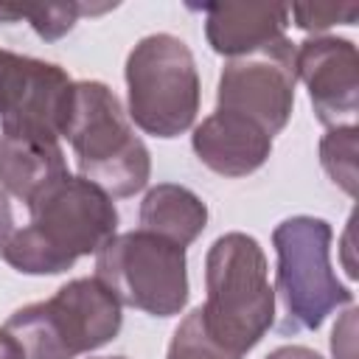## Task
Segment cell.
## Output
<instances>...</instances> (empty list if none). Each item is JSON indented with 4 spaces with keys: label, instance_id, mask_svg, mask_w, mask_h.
Returning <instances> with one entry per match:
<instances>
[{
    "label": "cell",
    "instance_id": "18",
    "mask_svg": "<svg viewBox=\"0 0 359 359\" xmlns=\"http://www.w3.org/2000/svg\"><path fill=\"white\" fill-rule=\"evenodd\" d=\"M294 25L303 31H325L331 25H348L359 17L356 3H294L289 6Z\"/></svg>",
    "mask_w": 359,
    "mask_h": 359
},
{
    "label": "cell",
    "instance_id": "2",
    "mask_svg": "<svg viewBox=\"0 0 359 359\" xmlns=\"http://www.w3.org/2000/svg\"><path fill=\"white\" fill-rule=\"evenodd\" d=\"M205 286L208 300L199 311L208 334L244 356L275 323V289L261 244L247 233L219 236L205 258Z\"/></svg>",
    "mask_w": 359,
    "mask_h": 359
},
{
    "label": "cell",
    "instance_id": "5",
    "mask_svg": "<svg viewBox=\"0 0 359 359\" xmlns=\"http://www.w3.org/2000/svg\"><path fill=\"white\" fill-rule=\"evenodd\" d=\"M272 244L278 252V286L283 303L280 331H314L339 306L353 303V292L342 286L331 269V224L314 216L283 219Z\"/></svg>",
    "mask_w": 359,
    "mask_h": 359
},
{
    "label": "cell",
    "instance_id": "16",
    "mask_svg": "<svg viewBox=\"0 0 359 359\" xmlns=\"http://www.w3.org/2000/svg\"><path fill=\"white\" fill-rule=\"evenodd\" d=\"M320 160L328 177L356 196V126H337L320 140Z\"/></svg>",
    "mask_w": 359,
    "mask_h": 359
},
{
    "label": "cell",
    "instance_id": "19",
    "mask_svg": "<svg viewBox=\"0 0 359 359\" xmlns=\"http://www.w3.org/2000/svg\"><path fill=\"white\" fill-rule=\"evenodd\" d=\"M331 351L337 359H356V309L351 306L345 317L334 325L331 334Z\"/></svg>",
    "mask_w": 359,
    "mask_h": 359
},
{
    "label": "cell",
    "instance_id": "22",
    "mask_svg": "<svg viewBox=\"0 0 359 359\" xmlns=\"http://www.w3.org/2000/svg\"><path fill=\"white\" fill-rule=\"evenodd\" d=\"M14 233V219H11V205L8 196L0 191V247L8 241V236Z\"/></svg>",
    "mask_w": 359,
    "mask_h": 359
},
{
    "label": "cell",
    "instance_id": "11",
    "mask_svg": "<svg viewBox=\"0 0 359 359\" xmlns=\"http://www.w3.org/2000/svg\"><path fill=\"white\" fill-rule=\"evenodd\" d=\"M196 157L222 177H247L272 151V137L252 121L233 112H210L191 137Z\"/></svg>",
    "mask_w": 359,
    "mask_h": 359
},
{
    "label": "cell",
    "instance_id": "23",
    "mask_svg": "<svg viewBox=\"0 0 359 359\" xmlns=\"http://www.w3.org/2000/svg\"><path fill=\"white\" fill-rule=\"evenodd\" d=\"M6 59H8V50H0V76H3V67H6Z\"/></svg>",
    "mask_w": 359,
    "mask_h": 359
},
{
    "label": "cell",
    "instance_id": "4",
    "mask_svg": "<svg viewBox=\"0 0 359 359\" xmlns=\"http://www.w3.org/2000/svg\"><path fill=\"white\" fill-rule=\"evenodd\" d=\"M28 359H76L121 328V303L98 278H76L53 297L17 309L3 325Z\"/></svg>",
    "mask_w": 359,
    "mask_h": 359
},
{
    "label": "cell",
    "instance_id": "14",
    "mask_svg": "<svg viewBox=\"0 0 359 359\" xmlns=\"http://www.w3.org/2000/svg\"><path fill=\"white\" fill-rule=\"evenodd\" d=\"M208 224L205 202L174 182L154 185L140 202V230L157 233L180 247H188Z\"/></svg>",
    "mask_w": 359,
    "mask_h": 359
},
{
    "label": "cell",
    "instance_id": "20",
    "mask_svg": "<svg viewBox=\"0 0 359 359\" xmlns=\"http://www.w3.org/2000/svg\"><path fill=\"white\" fill-rule=\"evenodd\" d=\"M266 359H323V356L306 345H283V348L272 351Z\"/></svg>",
    "mask_w": 359,
    "mask_h": 359
},
{
    "label": "cell",
    "instance_id": "7",
    "mask_svg": "<svg viewBox=\"0 0 359 359\" xmlns=\"http://www.w3.org/2000/svg\"><path fill=\"white\" fill-rule=\"evenodd\" d=\"M95 278L118 297V303L151 317L180 314L188 303L185 247L149 230L112 236L98 250Z\"/></svg>",
    "mask_w": 359,
    "mask_h": 359
},
{
    "label": "cell",
    "instance_id": "6",
    "mask_svg": "<svg viewBox=\"0 0 359 359\" xmlns=\"http://www.w3.org/2000/svg\"><path fill=\"white\" fill-rule=\"evenodd\" d=\"M129 118L154 137H177L199 112V76L188 45L171 34L143 36L126 59Z\"/></svg>",
    "mask_w": 359,
    "mask_h": 359
},
{
    "label": "cell",
    "instance_id": "8",
    "mask_svg": "<svg viewBox=\"0 0 359 359\" xmlns=\"http://www.w3.org/2000/svg\"><path fill=\"white\" fill-rule=\"evenodd\" d=\"M294 81V45L280 36L224 65L219 76L216 109L241 115L272 137L292 115Z\"/></svg>",
    "mask_w": 359,
    "mask_h": 359
},
{
    "label": "cell",
    "instance_id": "9",
    "mask_svg": "<svg viewBox=\"0 0 359 359\" xmlns=\"http://www.w3.org/2000/svg\"><path fill=\"white\" fill-rule=\"evenodd\" d=\"M70 101L73 81L59 65L8 53L0 76V132L59 140Z\"/></svg>",
    "mask_w": 359,
    "mask_h": 359
},
{
    "label": "cell",
    "instance_id": "3",
    "mask_svg": "<svg viewBox=\"0 0 359 359\" xmlns=\"http://www.w3.org/2000/svg\"><path fill=\"white\" fill-rule=\"evenodd\" d=\"M79 171L107 196H132L151 174L149 149L129 126L115 93L101 81H73L65 135Z\"/></svg>",
    "mask_w": 359,
    "mask_h": 359
},
{
    "label": "cell",
    "instance_id": "13",
    "mask_svg": "<svg viewBox=\"0 0 359 359\" xmlns=\"http://www.w3.org/2000/svg\"><path fill=\"white\" fill-rule=\"evenodd\" d=\"M67 174L59 140H39L0 132V185L31 205L50 182Z\"/></svg>",
    "mask_w": 359,
    "mask_h": 359
},
{
    "label": "cell",
    "instance_id": "12",
    "mask_svg": "<svg viewBox=\"0 0 359 359\" xmlns=\"http://www.w3.org/2000/svg\"><path fill=\"white\" fill-rule=\"evenodd\" d=\"M202 11L210 48L230 59L280 39L289 22V6L275 3H216Z\"/></svg>",
    "mask_w": 359,
    "mask_h": 359
},
{
    "label": "cell",
    "instance_id": "21",
    "mask_svg": "<svg viewBox=\"0 0 359 359\" xmlns=\"http://www.w3.org/2000/svg\"><path fill=\"white\" fill-rule=\"evenodd\" d=\"M0 359H28L25 351H22V345L6 328H0Z\"/></svg>",
    "mask_w": 359,
    "mask_h": 359
},
{
    "label": "cell",
    "instance_id": "24",
    "mask_svg": "<svg viewBox=\"0 0 359 359\" xmlns=\"http://www.w3.org/2000/svg\"><path fill=\"white\" fill-rule=\"evenodd\" d=\"M104 359H123V356H104Z\"/></svg>",
    "mask_w": 359,
    "mask_h": 359
},
{
    "label": "cell",
    "instance_id": "1",
    "mask_svg": "<svg viewBox=\"0 0 359 359\" xmlns=\"http://www.w3.org/2000/svg\"><path fill=\"white\" fill-rule=\"evenodd\" d=\"M31 222L0 247L8 266L25 275H59L81 255L98 252L118 227L112 196L84 177L65 174L31 205Z\"/></svg>",
    "mask_w": 359,
    "mask_h": 359
},
{
    "label": "cell",
    "instance_id": "17",
    "mask_svg": "<svg viewBox=\"0 0 359 359\" xmlns=\"http://www.w3.org/2000/svg\"><path fill=\"white\" fill-rule=\"evenodd\" d=\"M165 359H241L238 353L227 351L224 345H219L205 323H202V311L194 309L174 331L171 345H168V356Z\"/></svg>",
    "mask_w": 359,
    "mask_h": 359
},
{
    "label": "cell",
    "instance_id": "15",
    "mask_svg": "<svg viewBox=\"0 0 359 359\" xmlns=\"http://www.w3.org/2000/svg\"><path fill=\"white\" fill-rule=\"evenodd\" d=\"M112 6H87V3H48V6H14L3 3L0 6V22H17V20H31L34 31L42 39H59L65 36L81 14H101L109 11Z\"/></svg>",
    "mask_w": 359,
    "mask_h": 359
},
{
    "label": "cell",
    "instance_id": "10",
    "mask_svg": "<svg viewBox=\"0 0 359 359\" xmlns=\"http://www.w3.org/2000/svg\"><path fill=\"white\" fill-rule=\"evenodd\" d=\"M294 70L309 87L320 123L331 129L356 126L359 56L353 42L337 36H311L294 48Z\"/></svg>",
    "mask_w": 359,
    "mask_h": 359
}]
</instances>
